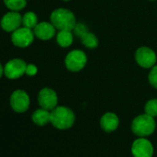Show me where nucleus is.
Instances as JSON below:
<instances>
[{"label": "nucleus", "instance_id": "nucleus-1", "mask_svg": "<svg viewBox=\"0 0 157 157\" xmlns=\"http://www.w3.org/2000/svg\"><path fill=\"white\" fill-rule=\"evenodd\" d=\"M50 122L58 129H67L71 128L75 122V115L67 107L56 106L51 111Z\"/></svg>", "mask_w": 157, "mask_h": 157}, {"label": "nucleus", "instance_id": "nucleus-2", "mask_svg": "<svg viewBox=\"0 0 157 157\" xmlns=\"http://www.w3.org/2000/svg\"><path fill=\"white\" fill-rule=\"evenodd\" d=\"M51 23L55 28L60 31H72L76 26V19L74 14L66 9H58L52 12Z\"/></svg>", "mask_w": 157, "mask_h": 157}, {"label": "nucleus", "instance_id": "nucleus-3", "mask_svg": "<svg viewBox=\"0 0 157 157\" xmlns=\"http://www.w3.org/2000/svg\"><path fill=\"white\" fill-rule=\"evenodd\" d=\"M155 127L156 123L153 117L147 114H143L134 118L131 124V130L139 137H146L153 133Z\"/></svg>", "mask_w": 157, "mask_h": 157}, {"label": "nucleus", "instance_id": "nucleus-4", "mask_svg": "<svg viewBox=\"0 0 157 157\" xmlns=\"http://www.w3.org/2000/svg\"><path fill=\"white\" fill-rule=\"evenodd\" d=\"M87 62V56L81 50H74L66 56V67L71 71H78L84 67Z\"/></svg>", "mask_w": 157, "mask_h": 157}, {"label": "nucleus", "instance_id": "nucleus-5", "mask_svg": "<svg viewBox=\"0 0 157 157\" xmlns=\"http://www.w3.org/2000/svg\"><path fill=\"white\" fill-rule=\"evenodd\" d=\"M131 153L133 157H152V144L149 140L140 137L133 141L131 146Z\"/></svg>", "mask_w": 157, "mask_h": 157}, {"label": "nucleus", "instance_id": "nucleus-6", "mask_svg": "<svg viewBox=\"0 0 157 157\" xmlns=\"http://www.w3.org/2000/svg\"><path fill=\"white\" fill-rule=\"evenodd\" d=\"M34 33L32 29L23 27L19 28L12 33L11 41L18 47H27L33 42Z\"/></svg>", "mask_w": 157, "mask_h": 157}, {"label": "nucleus", "instance_id": "nucleus-7", "mask_svg": "<svg viewBox=\"0 0 157 157\" xmlns=\"http://www.w3.org/2000/svg\"><path fill=\"white\" fill-rule=\"evenodd\" d=\"M10 105L12 109L17 113L25 112L30 105L29 95L22 90L15 91L10 97Z\"/></svg>", "mask_w": 157, "mask_h": 157}, {"label": "nucleus", "instance_id": "nucleus-8", "mask_svg": "<svg viewBox=\"0 0 157 157\" xmlns=\"http://www.w3.org/2000/svg\"><path fill=\"white\" fill-rule=\"evenodd\" d=\"M27 65L22 59L10 60L5 66L4 72L9 78H18L26 73Z\"/></svg>", "mask_w": 157, "mask_h": 157}, {"label": "nucleus", "instance_id": "nucleus-9", "mask_svg": "<svg viewBox=\"0 0 157 157\" xmlns=\"http://www.w3.org/2000/svg\"><path fill=\"white\" fill-rule=\"evenodd\" d=\"M136 61L140 67L149 68L154 66L156 62V55L148 47H140L136 52Z\"/></svg>", "mask_w": 157, "mask_h": 157}, {"label": "nucleus", "instance_id": "nucleus-10", "mask_svg": "<svg viewBox=\"0 0 157 157\" xmlns=\"http://www.w3.org/2000/svg\"><path fill=\"white\" fill-rule=\"evenodd\" d=\"M38 102L42 108L46 110H53L56 107L57 105L56 94L50 88H44L39 93Z\"/></svg>", "mask_w": 157, "mask_h": 157}, {"label": "nucleus", "instance_id": "nucleus-11", "mask_svg": "<svg viewBox=\"0 0 157 157\" xmlns=\"http://www.w3.org/2000/svg\"><path fill=\"white\" fill-rule=\"evenodd\" d=\"M22 24V17L17 11L7 13L1 20V26L3 30L9 33H13Z\"/></svg>", "mask_w": 157, "mask_h": 157}, {"label": "nucleus", "instance_id": "nucleus-12", "mask_svg": "<svg viewBox=\"0 0 157 157\" xmlns=\"http://www.w3.org/2000/svg\"><path fill=\"white\" fill-rule=\"evenodd\" d=\"M33 33L35 36L41 40H49L55 35L56 28L52 23L41 22L35 26Z\"/></svg>", "mask_w": 157, "mask_h": 157}, {"label": "nucleus", "instance_id": "nucleus-13", "mask_svg": "<svg viewBox=\"0 0 157 157\" xmlns=\"http://www.w3.org/2000/svg\"><path fill=\"white\" fill-rule=\"evenodd\" d=\"M101 128L106 132H112L116 130L119 125V119L117 116L114 113L105 114L100 120Z\"/></svg>", "mask_w": 157, "mask_h": 157}, {"label": "nucleus", "instance_id": "nucleus-14", "mask_svg": "<svg viewBox=\"0 0 157 157\" xmlns=\"http://www.w3.org/2000/svg\"><path fill=\"white\" fill-rule=\"evenodd\" d=\"M51 118V112L44 108L37 109L33 114V121L38 126H44L48 122H50Z\"/></svg>", "mask_w": 157, "mask_h": 157}, {"label": "nucleus", "instance_id": "nucleus-15", "mask_svg": "<svg viewBox=\"0 0 157 157\" xmlns=\"http://www.w3.org/2000/svg\"><path fill=\"white\" fill-rule=\"evenodd\" d=\"M56 41L60 46L67 47L73 42V35L70 31H60L57 34Z\"/></svg>", "mask_w": 157, "mask_h": 157}, {"label": "nucleus", "instance_id": "nucleus-16", "mask_svg": "<svg viewBox=\"0 0 157 157\" xmlns=\"http://www.w3.org/2000/svg\"><path fill=\"white\" fill-rule=\"evenodd\" d=\"M37 16L33 12H27L22 17V25L23 27L29 28V29H34L35 26L38 24Z\"/></svg>", "mask_w": 157, "mask_h": 157}, {"label": "nucleus", "instance_id": "nucleus-17", "mask_svg": "<svg viewBox=\"0 0 157 157\" xmlns=\"http://www.w3.org/2000/svg\"><path fill=\"white\" fill-rule=\"evenodd\" d=\"M81 38H82V44L88 48H95L98 45V39L94 33L87 32Z\"/></svg>", "mask_w": 157, "mask_h": 157}, {"label": "nucleus", "instance_id": "nucleus-18", "mask_svg": "<svg viewBox=\"0 0 157 157\" xmlns=\"http://www.w3.org/2000/svg\"><path fill=\"white\" fill-rule=\"evenodd\" d=\"M4 3L8 9L12 11H19L25 8L26 0H4Z\"/></svg>", "mask_w": 157, "mask_h": 157}, {"label": "nucleus", "instance_id": "nucleus-19", "mask_svg": "<svg viewBox=\"0 0 157 157\" xmlns=\"http://www.w3.org/2000/svg\"><path fill=\"white\" fill-rule=\"evenodd\" d=\"M145 114L155 117H157V99H151L145 105Z\"/></svg>", "mask_w": 157, "mask_h": 157}, {"label": "nucleus", "instance_id": "nucleus-20", "mask_svg": "<svg viewBox=\"0 0 157 157\" xmlns=\"http://www.w3.org/2000/svg\"><path fill=\"white\" fill-rule=\"evenodd\" d=\"M149 82L152 87L157 89V66L152 67L149 74Z\"/></svg>", "mask_w": 157, "mask_h": 157}, {"label": "nucleus", "instance_id": "nucleus-21", "mask_svg": "<svg viewBox=\"0 0 157 157\" xmlns=\"http://www.w3.org/2000/svg\"><path fill=\"white\" fill-rule=\"evenodd\" d=\"M74 31H75V33L78 35V36H80L82 37L84 33H87V28L84 24L82 23H78L76 24L75 28H74Z\"/></svg>", "mask_w": 157, "mask_h": 157}, {"label": "nucleus", "instance_id": "nucleus-22", "mask_svg": "<svg viewBox=\"0 0 157 157\" xmlns=\"http://www.w3.org/2000/svg\"><path fill=\"white\" fill-rule=\"evenodd\" d=\"M26 73H27V75H29V76H33V75H35V74L37 73V67H36V66L32 65V64L27 65Z\"/></svg>", "mask_w": 157, "mask_h": 157}, {"label": "nucleus", "instance_id": "nucleus-23", "mask_svg": "<svg viewBox=\"0 0 157 157\" xmlns=\"http://www.w3.org/2000/svg\"><path fill=\"white\" fill-rule=\"evenodd\" d=\"M3 67H2V65L0 64V78H1V76H2V74H3Z\"/></svg>", "mask_w": 157, "mask_h": 157}, {"label": "nucleus", "instance_id": "nucleus-24", "mask_svg": "<svg viewBox=\"0 0 157 157\" xmlns=\"http://www.w3.org/2000/svg\"><path fill=\"white\" fill-rule=\"evenodd\" d=\"M64 1H69V0H64Z\"/></svg>", "mask_w": 157, "mask_h": 157}]
</instances>
